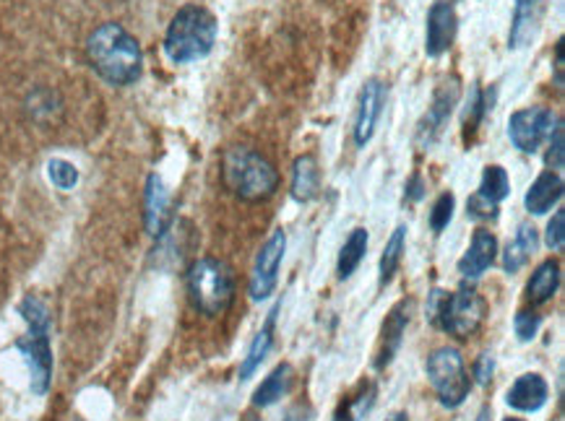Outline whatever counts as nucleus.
Returning a JSON list of instances; mask_svg holds the SVG:
<instances>
[{
    "instance_id": "1",
    "label": "nucleus",
    "mask_w": 565,
    "mask_h": 421,
    "mask_svg": "<svg viewBox=\"0 0 565 421\" xmlns=\"http://www.w3.org/2000/svg\"><path fill=\"white\" fill-rule=\"evenodd\" d=\"M86 58L110 86H131L142 78L144 55L138 39L121 24H102L86 39Z\"/></svg>"
},
{
    "instance_id": "2",
    "label": "nucleus",
    "mask_w": 565,
    "mask_h": 421,
    "mask_svg": "<svg viewBox=\"0 0 565 421\" xmlns=\"http://www.w3.org/2000/svg\"><path fill=\"white\" fill-rule=\"evenodd\" d=\"M222 183L245 203H261L277 193L279 172L250 146H232L222 157Z\"/></svg>"
},
{
    "instance_id": "3",
    "label": "nucleus",
    "mask_w": 565,
    "mask_h": 421,
    "mask_svg": "<svg viewBox=\"0 0 565 421\" xmlns=\"http://www.w3.org/2000/svg\"><path fill=\"white\" fill-rule=\"evenodd\" d=\"M217 18L201 5H183L164 35V55L175 65L196 63L214 50Z\"/></svg>"
},
{
    "instance_id": "4",
    "label": "nucleus",
    "mask_w": 565,
    "mask_h": 421,
    "mask_svg": "<svg viewBox=\"0 0 565 421\" xmlns=\"http://www.w3.org/2000/svg\"><path fill=\"white\" fill-rule=\"evenodd\" d=\"M19 312L29 325L24 338L16 340V349L22 351L26 367L32 374V391L45 396L52 383V349H50V310L42 299L29 294L19 305Z\"/></svg>"
},
{
    "instance_id": "5",
    "label": "nucleus",
    "mask_w": 565,
    "mask_h": 421,
    "mask_svg": "<svg viewBox=\"0 0 565 421\" xmlns=\"http://www.w3.org/2000/svg\"><path fill=\"white\" fill-rule=\"evenodd\" d=\"M484 312H488V305L484 299L469 286H462L456 292H443L435 289L430 294L428 302V318L430 323L441 331L449 333V336L456 338H469L480 331Z\"/></svg>"
},
{
    "instance_id": "6",
    "label": "nucleus",
    "mask_w": 565,
    "mask_h": 421,
    "mask_svg": "<svg viewBox=\"0 0 565 421\" xmlns=\"http://www.w3.org/2000/svg\"><path fill=\"white\" fill-rule=\"evenodd\" d=\"M188 297L206 318H217L235 302V273L217 258H201L188 271Z\"/></svg>"
},
{
    "instance_id": "7",
    "label": "nucleus",
    "mask_w": 565,
    "mask_h": 421,
    "mask_svg": "<svg viewBox=\"0 0 565 421\" xmlns=\"http://www.w3.org/2000/svg\"><path fill=\"white\" fill-rule=\"evenodd\" d=\"M425 372H428L430 385H433L438 400L445 409H458L469 396L471 380L467 374V367H464V359L458 349H451V346H443V349H435L428 357V364H425Z\"/></svg>"
},
{
    "instance_id": "8",
    "label": "nucleus",
    "mask_w": 565,
    "mask_h": 421,
    "mask_svg": "<svg viewBox=\"0 0 565 421\" xmlns=\"http://www.w3.org/2000/svg\"><path fill=\"white\" fill-rule=\"evenodd\" d=\"M557 117L548 107H527L508 117V138L518 151L535 153L544 138H550Z\"/></svg>"
},
{
    "instance_id": "9",
    "label": "nucleus",
    "mask_w": 565,
    "mask_h": 421,
    "mask_svg": "<svg viewBox=\"0 0 565 421\" xmlns=\"http://www.w3.org/2000/svg\"><path fill=\"white\" fill-rule=\"evenodd\" d=\"M456 102H458V82L456 78H449V82H443L441 86H438L433 94V104L428 107V112H425L420 125H417L415 144L420 146L422 151L433 149L435 140L443 136V131H445V125H449V117H451V112H454Z\"/></svg>"
},
{
    "instance_id": "10",
    "label": "nucleus",
    "mask_w": 565,
    "mask_h": 421,
    "mask_svg": "<svg viewBox=\"0 0 565 421\" xmlns=\"http://www.w3.org/2000/svg\"><path fill=\"white\" fill-rule=\"evenodd\" d=\"M284 247H287V234L277 230L269 239H266L261 252H258L256 265H253V276H250V297L256 299V302H263V299H269L271 294H274L279 269H282Z\"/></svg>"
},
{
    "instance_id": "11",
    "label": "nucleus",
    "mask_w": 565,
    "mask_h": 421,
    "mask_svg": "<svg viewBox=\"0 0 565 421\" xmlns=\"http://www.w3.org/2000/svg\"><path fill=\"white\" fill-rule=\"evenodd\" d=\"M144 222L149 237L162 239L168 226L172 224V198L168 185L162 183V177L151 175L146 179V196H144Z\"/></svg>"
},
{
    "instance_id": "12",
    "label": "nucleus",
    "mask_w": 565,
    "mask_h": 421,
    "mask_svg": "<svg viewBox=\"0 0 565 421\" xmlns=\"http://www.w3.org/2000/svg\"><path fill=\"white\" fill-rule=\"evenodd\" d=\"M385 107V86L378 78H370L360 91V104H357V117H355V144L363 146L373 138L378 128V120L383 115Z\"/></svg>"
},
{
    "instance_id": "13",
    "label": "nucleus",
    "mask_w": 565,
    "mask_h": 421,
    "mask_svg": "<svg viewBox=\"0 0 565 421\" xmlns=\"http://www.w3.org/2000/svg\"><path fill=\"white\" fill-rule=\"evenodd\" d=\"M456 37V11L449 0H435L428 13V32H425V52L430 58H441Z\"/></svg>"
},
{
    "instance_id": "14",
    "label": "nucleus",
    "mask_w": 565,
    "mask_h": 421,
    "mask_svg": "<svg viewBox=\"0 0 565 421\" xmlns=\"http://www.w3.org/2000/svg\"><path fill=\"white\" fill-rule=\"evenodd\" d=\"M544 16V0H516L514 22H511L508 32V47L514 50H524L535 42L537 32L542 26Z\"/></svg>"
},
{
    "instance_id": "15",
    "label": "nucleus",
    "mask_w": 565,
    "mask_h": 421,
    "mask_svg": "<svg viewBox=\"0 0 565 421\" xmlns=\"http://www.w3.org/2000/svg\"><path fill=\"white\" fill-rule=\"evenodd\" d=\"M548 398H550L548 380L537 372L521 374V377L508 387V393H505V404H508L511 409L527 411V413L540 411L542 406L548 404Z\"/></svg>"
},
{
    "instance_id": "16",
    "label": "nucleus",
    "mask_w": 565,
    "mask_h": 421,
    "mask_svg": "<svg viewBox=\"0 0 565 421\" xmlns=\"http://www.w3.org/2000/svg\"><path fill=\"white\" fill-rule=\"evenodd\" d=\"M407 325H409V302L407 299H402L383 323L381 346H378V354H376V370H385V367L394 362Z\"/></svg>"
},
{
    "instance_id": "17",
    "label": "nucleus",
    "mask_w": 565,
    "mask_h": 421,
    "mask_svg": "<svg viewBox=\"0 0 565 421\" xmlns=\"http://www.w3.org/2000/svg\"><path fill=\"white\" fill-rule=\"evenodd\" d=\"M498 256V239L495 234H490L488 230H477L475 237H471L469 250L464 252V258L458 260V273L464 278H480L490 265L495 263Z\"/></svg>"
},
{
    "instance_id": "18",
    "label": "nucleus",
    "mask_w": 565,
    "mask_h": 421,
    "mask_svg": "<svg viewBox=\"0 0 565 421\" xmlns=\"http://www.w3.org/2000/svg\"><path fill=\"white\" fill-rule=\"evenodd\" d=\"M561 198H563V179L557 172L550 170V172H542V175L531 183L524 203H527L529 213L542 216V213H548L555 203H561Z\"/></svg>"
},
{
    "instance_id": "19",
    "label": "nucleus",
    "mask_w": 565,
    "mask_h": 421,
    "mask_svg": "<svg viewBox=\"0 0 565 421\" xmlns=\"http://www.w3.org/2000/svg\"><path fill=\"white\" fill-rule=\"evenodd\" d=\"M321 190V170L314 153H305L292 166V198L297 203H310Z\"/></svg>"
},
{
    "instance_id": "20",
    "label": "nucleus",
    "mask_w": 565,
    "mask_h": 421,
    "mask_svg": "<svg viewBox=\"0 0 565 421\" xmlns=\"http://www.w3.org/2000/svg\"><path fill=\"white\" fill-rule=\"evenodd\" d=\"M292 380H295V370H292L287 362L279 364L277 370L256 387V393H253V406H258V409H269V406H274L279 398L287 396Z\"/></svg>"
},
{
    "instance_id": "21",
    "label": "nucleus",
    "mask_w": 565,
    "mask_h": 421,
    "mask_svg": "<svg viewBox=\"0 0 565 421\" xmlns=\"http://www.w3.org/2000/svg\"><path fill=\"white\" fill-rule=\"evenodd\" d=\"M277 312H279V305L274 310L269 312V320H266V325L261 331L256 333V338H253V344L248 346V354H245L243 364H241V380H248L253 377V372L261 367V362L266 359V354L271 351V346H274V320H277Z\"/></svg>"
},
{
    "instance_id": "22",
    "label": "nucleus",
    "mask_w": 565,
    "mask_h": 421,
    "mask_svg": "<svg viewBox=\"0 0 565 421\" xmlns=\"http://www.w3.org/2000/svg\"><path fill=\"white\" fill-rule=\"evenodd\" d=\"M557 286H561V263L557 260H544L535 276L527 284V297L531 305H544L555 297Z\"/></svg>"
},
{
    "instance_id": "23",
    "label": "nucleus",
    "mask_w": 565,
    "mask_h": 421,
    "mask_svg": "<svg viewBox=\"0 0 565 421\" xmlns=\"http://www.w3.org/2000/svg\"><path fill=\"white\" fill-rule=\"evenodd\" d=\"M535 250H537V230L531 224H521L518 226L514 243H508V247H505V256H503L505 273L521 271Z\"/></svg>"
},
{
    "instance_id": "24",
    "label": "nucleus",
    "mask_w": 565,
    "mask_h": 421,
    "mask_svg": "<svg viewBox=\"0 0 565 421\" xmlns=\"http://www.w3.org/2000/svg\"><path fill=\"white\" fill-rule=\"evenodd\" d=\"M365 252H368V230H352L342 252H339V278H349L357 271V265L363 263Z\"/></svg>"
},
{
    "instance_id": "25",
    "label": "nucleus",
    "mask_w": 565,
    "mask_h": 421,
    "mask_svg": "<svg viewBox=\"0 0 565 421\" xmlns=\"http://www.w3.org/2000/svg\"><path fill=\"white\" fill-rule=\"evenodd\" d=\"M508 193H511L508 172H505L503 166L490 164L488 170H484V175H482L480 190H477L475 196H480L482 200H488L490 206H501V200L508 198Z\"/></svg>"
},
{
    "instance_id": "26",
    "label": "nucleus",
    "mask_w": 565,
    "mask_h": 421,
    "mask_svg": "<svg viewBox=\"0 0 565 421\" xmlns=\"http://www.w3.org/2000/svg\"><path fill=\"white\" fill-rule=\"evenodd\" d=\"M404 239H407V226H396L391 239L385 243V250L381 256V286L391 284V278L398 271V263H402L404 256Z\"/></svg>"
},
{
    "instance_id": "27",
    "label": "nucleus",
    "mask_w": 565,
    "mask_h": 421,
    "mask_svg": "<svg viewBox=\"0 0 565 421\" xmlns=\"http://www.w3.org/2000/svg\"><path fill=\"white\" fill-rule=\"evenodd\" d=\"M484 112H488V102H484V94L480 86H475V89H471L467 110H464V138L475 136L477 125H480Z\"/></svg>"
},
{
    "instance_id": "28",
    "label": "nucleus",
    "mask_w": 565,
    "mask_h": 421,
    "mask_svg": "<svg viewBox=\"0 0 565 421\" xmlns=\"http://www.w3.org/2000/svg\"><path fill=\"white\" fill-rule=\"evenodd\" d=\"M48 177L58 190H73L78 185V170L65 159H52L48 164Z\"/></svg>"
},
{
    "instance_id": "29",
    "label": "nucleus",
    "mask_w": 565,
    "mask_h": 421,
    "mask_svg": "<svg viewBox=\"0 0 565 421\" xmlns=\"http://www.w3.org/2000/svg\"><path fill=\"white\" fill-rule=\"evenodd\" d=\"M454 209H456V200L451 193L438 196V200L433 203V211H430V230H433L435 234H441L445 226L451 224V219H454Z\"/></svg>"
},
{
    "instance_id": "30",
    "label": "nucleus",
    "mask_w": 565,
    "mask_h": 421,
    "mask_svg": "<svg viewBox=\"0 0 565 421\" xmlns=\"http://www.w3.org/2000/svg\"><path fill=\"white\" fill-rule=\"evenodd\" d=\"M563 162H565V128H563V120H557L553 133H550L548 164L550 170H563Z\"/></svg>"
},
{
    "instance_id": "31",
    "label": "nucleus",
    "mask_w": 565,
    "mask_h": 421,
    "mask_svg": "<svg viewBox=\"0 0 565 421\" xmlns=\"http://www.w3.org/2000/svg\"><path fill=\"white\" fill-rule=\"evenodd\" d=\"M542 325V318L537 315V312H529V310H521L514 320V327H516V336L518 340H531L537 336V331H540Z\"/></svg>"
},
{
    "instance_id": "32",
    "label": "nucleus",
    "mask_w": 565,
    "mask_h": 421,
    "mask_svg": "<svg viewBox=\"0 0 565 421\" xmlns=\"http://www.w3.org/2000/svg\"><path fill=\"white\" fill-rule=\"evenodd\" d=\"M544 243L550 250H563L565 245V211H555V216L550 219L548 234H544Z\"/></svg>"
},
{
    "instance_id": "33",
    "label": "nucleus",
    "mask_w": 565,
    "mask_h": 421,
    "mask_svg": "<svg viewBox=\"0 0 565 421\" xmlns=\"http://www.w3.org/2000/svg\"><path fill=\"white\" fill-rule=\"evenodd\" d=\"M493 372H495V359H493V354H482V357L477 359V364H475V377H477V383L488 385L490 380H493Z\"/></svg>"
},
{
    "instance_id": "34",
    "label": "nucleus",
    "mask_w": 565,
    "mask_h": 421,
    "mask_svg": "<svg viewBox=\"0 0 565 421\" xmlns=\"http://www.w3.org/2000/svg\"><path fill=\"white\" fill-rule=\"evenodd\" d=\"M563 39L561 42H557V47H555V84H557V89H563Z\"/></svg>"
},
{
    "instance_id": "35",
    "label": "nucleus",
    "mask_w": 565,
    "mask_h": 421,
    "mask_svg": "<svg viewBox=\"0 0 565 421\" xmlns=\"http://www.w3.org/2000/svg\"><path fill=\"white\" fill-rule=\"evenodd\" d=\"M409 196H412V200H420V198H422V183H420V177H412V183H409Z\"/></svg>"
},
{
    "instance_id": "36",
    "label": "nucleus",
    "mask_w": 565,
    "mask_h": 421,
    "mask_svg": "<svg viewBox=\"0 0 565 421\" xmlns=\"http://www.w3.org/2000/svg\"><path fill=\"white\" fill-rule=\"evenodd\" d=\"M385 421H409L407 413H394V417H389Z\"/></svg>"
},
{
    "instance_id": "37",
    "label": "nucleus",
    "mask_w": 565,
    "mask_h": 421,
    "mask_svg": "<svg viewBox=\"0 0 565 421\" xmlns=\"http://www.w3.org/2000/svg\"><path fill=\"white\" fill-rule=\"evenodd\" d=\"M488 417H490V411H488V409H482V413H480V419H477V421H490Z\"/></svg>"
},
{
    "instance_id": "38",
    "label": "nucleus",
    "mask_w": 565,
    "mask_h": 421,
    "mask_svg": "<svg viewBox=\"0 0 565 421\" xmlns=\"http://www.w3.org/2000/svg\"><path fill=\"white\" fill-rule=\"evenodd\" d=\"M505 421H524V419H505Z\"/></svg>"
}]
</instances>
